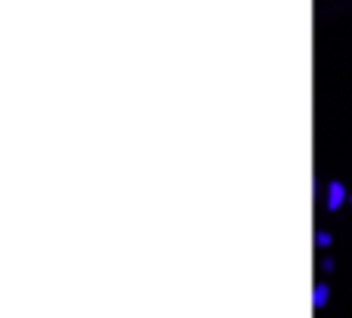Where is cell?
<instances>
[{"mask_svg":"<svg viewBox=\"0 0 352 318\" xmlns=\"http://www.w3.org/2000/svg\"><path fill=\"white\" fill-rule=\"evenodd\" d=\"M322 272H334V260H331V257L322 260Z\"/></svg>","mask_w":352,"mask_h":318,"instance_id":"obj_4","label":"cell"},{"mask_svg":"<svg viewBox=\"0 0 352 318\" xmlns=\"http://www.w3.org/2000/svg\"><path fill=\"white\" fill-rule=\"evenodd\" d=\"M343 204H346V185H343L340 179H331L328 189H324V207H328L331 214H337Z\"/></svg>","mask_w":352,"mask_h":318,"instance_id":"obj_1","label":"cell"},{"mask_svg":"<svg viewBox=\"0 0 352 318\" xmlns=\"http://www.w3.org/2000/svg\"><path fill=\"white\" fill-rule=\"evenodd\" d=\"M331 245H334V235H331L328 229H318V232H316V247H318V251H328Z\"/></svg>","mask_w":352,"mask_h":318,"instance_id":"obj_3","label":"cell"},{"mask_svg":"<svg viewBox=\"0 0 352 318\" xmlns=\"http://www.w3.org/2000/svg\"><path fill=\"white\" fill-rule=\"evenodd\" d=\"M349 204H352V195H349Z\"/></svg>","mask_w":352,"mask_h":318,"instance_id":"obj_5","label":"cell"},{"mask_svg":"<svg viewBox=\"0 0 352 318\" xmlns=\"http://www.w3.org/2000/svg\"><path fill=\"white\" fill-rule=\"evenodd\" d=\"M328 300H331V284L328 282H316V288H312V309L322 313V309L328 306Z\"/></svg>","mask_w":352,"mask_h":318,"instance_id":"obj_2","label":"cell"}]
</instances>
